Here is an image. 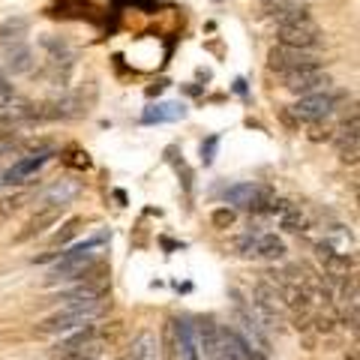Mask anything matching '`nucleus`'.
<instances>
[{"label": "nucleus", "mask_w": 360, "mask_h": 360, "mask_svg": "<svg viewBox=\"0 0 360 360\" xmlns=\"http://www.w3.org/2000/svg\"><path fill=\"white\" fill-rule=\"evenodd\" d=\"M213 360H240L238 333L219 328V342H217V352H213Z\"/></svg>", "instance_id": "nucleus-15"}, {"label": "nucleus", "mask_w": 360, "mask_h": 360, "mask_svg": "<svg viewBox=\"0 0 360 360\" xmlns=\"http://www.w3.org/2000/svg\"><path fill=\"white\" fill-rule=\"evenodd\" d=\"M283 87L288 90V94L307 96V94H315V90H328L330 87V75L324 72L321 66H307V70L285 72L283 75Z\"/></svg>", "instance_id": "nucleus-7"}, {"label": "nucleus", "mask_w": 360, "mask_h": 360, "mask_svg": "<svg viewBox=\"0 0 360 360\" xmlns=\"http://www.w3.org/2000/svg\"><path fill=\"white\" fill-rule=\"evenodd\" d=\"M108 309V300L105 297H96V300H75V303H63L58 312H51L49 319L39 321V333H72L78 328H87V324L99 321Z\"/></svg>", "instance_id": "nucleus-1"}, {"label": "nucleus", "mask_w": 360, "mask_h": 360, "mask_svg": "<svg viewBox=\"0 0 360 360\" xmlns=\"http://www.w3.org/2000/svg\"><path fill=\"white\" fill-rule=\"evenodd\" d=\"M129 360H160V348L150 333H141L129 348Z\"/></svg>", "instance_id": "nucleus-16"}, {"label": "nucleus", "mask_w": 360, "mask_h": 360, "mask_svg": "<svg viewBox=\"0 0 360 360\" xmlns=\"http://www.w3.org/2000/svg\"><path fill=\"white\" fill-rule=\"evenodd\" d=\"M75 195H78L75 180H58V184L42 195V201H45V207H66V201L75 198Z\"/></svg>", "instance_id": "nucleus-13"}, {"label": "nucleus", "mask_w": 360, "mask_h": 360, "mask_svg": "<svg viewBox=\"0 0 360 360\" xmlns=\"http://www.w3.org/2000/svg\"><path fill=\"white\" fill-rule=\"evenodd\" d=\"M336 150L345 165H357V141H336Z\"/></svg>", "instance_id": "nucleus-23"}, {"label": "nucleus", "mask_w": 360, "mask_h": 360, "mask_svg": "<svg viewBox=\"0 0 360 360\" xmlns=\"http://www.w3.org/2000/svg\"><path fill=\"white\" fill-rule=\"evenodd\" d=\"M285 240L276 238V234H267L262 231L258 234V246H255V258H264V262H279V258H285Z\"/></svg>", "instance_id": "nucleus-12"}, {"label": "nucleus", "mask_w": 360, "mask_h": 360, "mask_svg": "<svg viewBox=\"0 0 360 360\" xmlns=\"http://www.w3.org/2000/svg\"><path fill=\"white\" fill-rule=\"evenodd\" d=\"M270 217H276L279 229H285L288 234H307L312 229V219L309 213L303 210L300 205H295V201H285V198H274L267 207Z\"/></svg>", "instance_id": "nucleus-6"}, {"label": "nucleus", "mask_w": 360, "mask_h": 360, "mask_svg": "<svg viewBox=\"0 0 360 360\" xmlns=\"http://www.w3.org/2000/svg\"><path fill=\"white\" fill-rule=\"evenodd\" d=\"M27 198H30L27 193H13V195H4V198H0V225L13 219V213H18L21 205H25Z\"/></svg>", "instance_id": "nucleus-18"}, {"label": "nucleus", "mask_w": 360, "mask_h": 360, "mask_svg": "<svg viewBox=\"0 0 360 360\" xmlns=\"http://www.w3.org/2000/svg\"><path fill=\"white\" fill-rule=\"evenodd\" d=\"M309 139H312V141H330V139H333V129L328 127V123H324V127H321V120H319V123H315V127H312Z\"/></svg>", "instance_id": "nucleus-25"}, {"label": "nucleus", "mask_w": 360, "mask_h": 360, "mask_svg": "<svg viewBox=\"0 0 360 360\" xmlns=\"http://www.w3.org/2000/svg\"><path fill=\"white\" fill-rule=\"evenodd\" d=\"M25 30H27V21H6V25L4 27H0V39H4V42H9V39H21V37H25Z\"/></svg>", "instance_id": "nucleus-22"}, {"label": "nucleus", "mask_w": 360, "mask_h": 360, "mask_svg": "<svg viewBox=\"0 0 360 360\" xmlns=\"http://www.w3.org/2000/svg\"><path fill=\"white\" fill-rule=\"evenodd\" d=\"M238 348H240V357H243V360H267V354H264V352H258V348H252L246 340H240V336H238Z\"/></svg>", "instance_id": "nucleus-24"}, {"label": "nucleus", "mask_w": 360, "mask_h": 360, "mask_svg": "<svg viewBox=\"0 0 360 360\" xmlns=\"http://www.w3.org/2000/svg\"><path fill=\"white\" fill-rule=\"evenodd\" d=\"M82 229H84V219H82V217H72V219H66V222L60 225V229L54 231L51 246H60V250H63V246L70 243L72 238H78V231H82Z\"/></svg>", "instance_id": "nucleus-17"}, {"label": "nucleus", "mask_w": 360, "mask_h": 360, "mask_svg": "<svg viewBox=\"0 0 360 360\" xmlns=\"http://www.w3.org/2000/svg\"><path fill=\"white\" fill-rule=\"evenodd\" d=\"M15 132V120L9 115H0V139H13Z\"/></svg>", "instance_id": "nucleus-27"}, {"label": "nucleus", "mask_w": 360, "mask_h": 360, "mask_svg": "<svg viewBox=\"0 0 360 360\" xmlns=\"http://www.w3.org/2000/svg\"><path fill=\"white\" fill-rule=\"evenodd\" d=\"M184 105H177V103H168V105H160L156 111H148L144 115V120L153 123V120H174V117H184Z\"/></svg>", "instance_id": "nucleus-20"}, {"label": "nucleus", "mask_w": 360, "mask_h": 360, "mask_svg": "<svg viewBox=\"0 0 360 360\" xmlns=\"http://www.w3.org/2000/svg\"><path fill=\"white\" fill-rule=\"evenodd\" d=\"M174 360H201L198 336L189 319H174Z\"/></svg>", "instance_id": "nucleus-9"}, {"label": "nucleus", "mask_w": 360, "mask_h": 360, "mask_svg": "<svg viewBox=\"0 0 360 360\" xmlns=\"http://www.w3.org/2000/svg\"><path fill=\"white\" fill-rule=\"evenodd\" d=\"M210 222H213V229L225 231V229H231V225L238 222V213H234L231 207H217V210L210 213Z\"/></svg>", "instance_id": "nucleus-21"}, {"label": "nucleus", "mask_w": 360, "mask_h": 360, "mask_svg": "<svg viewBox=\"0 0 360 360\" xmlns=\"http://www.w3.org/2000/svg\"><path fill=\"white\" fill-rule=\"evenodd\" d=\"M342 94H336V90H315V94H307L300 96L295 105H291V111H295L297 120H307V123H319V120H328L336 105H340Z\"/></svg>", "instance_id": "nucleus-3"}, {"label": "nucleus", "mask_w": 360, "mask_h": 360, "mask_svg": "<svg viewBox=\"0 0 360 360\" xmlns=\"http://www.w3.org/2000/svg\"><path fill=\"white\" fill-rule=\"evenodd\" d=\"M307 66H321L319 54L307 51V49H288V45H274L267 54V70L276 75L295 72V70H307Z\"/></svg>", "instance_id": "nucleus-4"}, {"label": "nucleus", "mask_w": 360, "mask_h": 360, "mask_svg": "<svg viewBox=\"0 0 360 360\" xmlns=\"http://www.w3.org/2000/svg\"><path fill=\"white\" fill-rule=\"evenodd\" d=\"M252 312L264 328H276V330L283 328L285 324V307H283V297H279L276 285L258 283L252 288Z\"/></svg>", "instance_id": "nucleus-2"}, {"label": "nucleus", "mask_w": 360, "mask_h": 360, "mask_svg": "<svg viewBox=\"0 0 360 360\" xmlns=\"http://www.w3.org/2000/svg\"><path fill=\"white\" fill-rule=\"evenodd\" d=\"M258 229H250L246 234H240V238H234V252H238L240 258H255V246H258Z\"/></svg>", "instance_id": "nucleus-19"}, {"label": "nucleus", "mask_w": 360, "mask_h": 360, "mask_svg": "<svg viewBox=\"0 0 360 360\" xmlns=\"http://www.w3.org/2000/svg\"><path fill=\"white\" fill-rule=\"evenodd\" d=\"M6 70L13 72V75L33 70V54H30L27 45H13V49H9V54H6Z\"/></svg>", "instance_id": "nucleus-14"}, {"label": "nucleus", "mask_w": 360, "mask_h": 360, "mask_svg": "<svg viewBox=\"0 0 360 360\" xmlns=\"http://www.w3.org/2000/svg\"><path fill=\"white\" fill-rule=\"evenodd\" d=\"M60 213H63V207H39L37 217H30V219L25 222V229L15 234V243H25V240L39 238L45 229H51V225L60 219Z\"/></svg>", "instance_id": "nucleus-10"}, {"label": "nucleus", "mask_w": 360, "mask_h": 360, "mask_svg": "<svg viewBox=\"0 0 360 360\" xmlns=\"http://www.w3.org/2000/svg\"><path fill=\"white\" fill-rule=\"evenodd\" d=\"M324 243L340 255H354V234L348 231L345 225H330V229H324Z\"/></svg>", "instance_id": "nucleus-11"}, {"label": "nucleus", "mask_w": 360, "mask_h": 360, "mask_svg": "<svg viewBox=\"0 0 360 360\" xmlns=\"http://www.w3.org/2000/svg\"><path fill=\"white\" fill-rule=\"evenodd\" d=\"M66 162L75 165V168H90V156L84 150H70V160Z\"/></svg>", "instance_id": "nucleus-26"}, {"label": "nucleus", "mask_w": 360, "mask_h": 360, "mask_svg": "<svg viewBox=\"0 0 360 360\" xmlns=\"http://www.w3.org/2000/svg\"><path fill=\"white\" fill-rule=\"evenodd\" d=\"M276 39L279 45H288V49H307L315 51L321 42V27L315 25L312 18L300 21V25H285V27H276Z\"/></svg>", "instance_id": "nucleus-8"}, {"label": "nucleus", "mask_w": 360, "mask_h": 360, "mask_svg": "<svg viewBox=\"0 0 360 360\" xmlns=\"http://www.w3.org/2000/svg\"><path fill=\"white\" fill-rule=\"evenodd\" d=\"M225 201L250 213H264L270 207V201H274V193L262 184H234L225 189Z\"/></svg>", "instance_id": "nucleus-5"}]
</instances>
